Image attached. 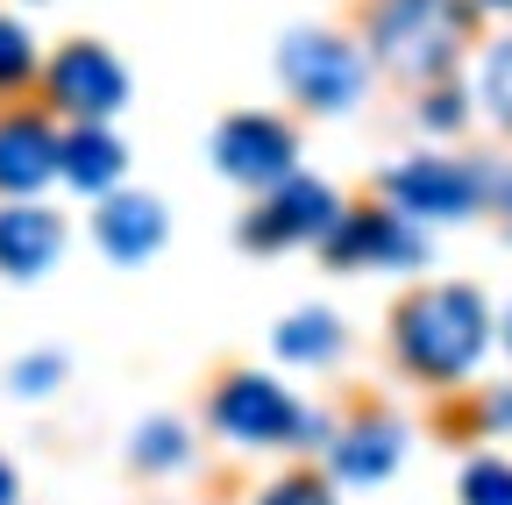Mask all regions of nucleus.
Wrapping results in <instances>:
<instances>
[{
    "mask_svg": "<svg viewBox=\"0 0 512 505\" xmlns=\"http://www.w3.org/2000/svg\"><path fill=\"white\" fill-rule=\"evenodd\" d=\"M491 342V313L470 285H427L399 306V356L434 377V385H448V377H463Z\"/></svg>",
    "mask_w": 512,
    "mask_h": 505,
    "instance_id": "1",
    "label": "nucleus"
},
{
    "mask_svg": "<svg viewBox=\"0 0 512 505\" xmlns=\"http://www.w3.org/2000/svg\"><path fill=\"white\" fill-rule=\"evenodd\" d=\"M470 8L463 0H377L370 8V50L399 79H434L463 57Z\"/></svg>",
    "mask_w": 512,
    "mask_h": 505,
    "instance_id": "2",
    "label": "nucleus"
},
{
    "mask_svg": "<svg viewBox=\"0 0 512 505\" xmlns=\"http://www.w3.org/2000/svg\"><path fill=\"white\" fill-rule=\"evenodd\" d=\"M278 72H285V86H292L306 107H328V114H342V107L363 93V65H356V50H349V43H335V36H313V29L285 36Z\"/></svg>",
    "mask_w": 512,
    "mask_h": 505,
    "instance_id": "3",
    "label": "nucleus"
},
{
    "mask_svg": "<svg viewBox=\"0 0 512 505\" xmlns=\"http://www.w3.org/2000/svg\"><path fill=\"white\" fill-rule=\"evenodd\" d=\"M384 200L399 214H420V221H463L484 200V171L448 164V157H413V164H399L384 178Z\"/></svg>",
    "mask_w": 512,
    "mask_h": 505,
    "instance_id": "4",
    "label": "nucleus"
},
{
    "mask_svg": "<svg viewBox=\"0 0 512 505\" xmlns=\"http://www.w3.org/2000/svg\"><path fill=\"white\" fill-rule=\"evenodd\" d=\"M292 157H299V143H292V129L278 114H228L214 129V164L235 185H285Z\"/></svg>",
    "mask_w": 512,
    "mask_h": 505,
    "instance_id": "5",
    "label": "nucleus"
},
{
    "mask_svg": "<svg viewBox=\"0 0 512 505\" xmlns=\"http://www.w3.org/2000/svg\"><path fill=\"white\" fill-rule=\"evenodd\" d=\"M342 221V200L328 193L320 178H285V185H271V200H264V214H256L249 228H242V242L249 249H285V242H328V228Z\"/></svg>",
    "mask_w": 512,
    "mask_h": 505,
    "instance_id": "6",
    "label": "nucleus"
},
{
    "mask_svg": "<svg viewBox=\"0 0 512 505\" xmlns=\"http://www.w3.org/2000/svg\"><path fill=\"white\" fill-rule=\"evenodd\" d=\"M214 427L228 441H249V449H271V441H285L299 427V406L285 399V385H271V377L256 370H235L228 385L214 392Z\"/></svg>",
    "mask_w": 512,
    "mask_h": 505,
    "instance_id": "7",
    "label": "nucleus"
},
{
    "mask_svg": "<svg viewBox=\"0 0 512 505\" xmlns=\"http://www.w3.org/2000/svg\"><path fill=\"white\" fill-rule=\"evenodd\" d=\"M50 100L72 107V114H86V121H100V114H114L128 100V72L114 65L100 43H64L50 57Z\"/></svg>",
    "mask_w": 512,
    "mask_h": 505,
    "instance_id": "8",
    "label": "nucleus"
},
{
    "mask_svg": "<svg viewBox=\"0 0 512 505\" xmlns=\"http://www.w3.org/2000/svg\"><path fill=\"white\" fill-rule=\"evenodd\" d=\"M328 257L335 264H363V257H377V264H420V235L406 228V214H342L335 228H328Z\"/></svg>",
    "mask_w": 512,
    "mask_h": 505,
    "instance_id": "9",
    "label": "nucleus"
},
{
    "mask_svg": "<svg viewBox=\"0 0 512 505\" xmlns=\"http://www.w3.org/2000/svg\"><path fill=\"white\" fill-rule=\"evenodd\" d=\"M50 171H64V143L36 114H8L0 121V193H36Z\"/></svg>",
    "mask_w": 512,
    "mask_h": 505,
    "instance_id": "10",
    "label": "nucleus"
},
{
    "mask_svg": "<svg viewBox=\"0 0 512 505\" xmlns=\"http://www.w3.org/2000/svg\"><path fill=\"white\" fill-rule=\"evenodd\" d=\"M93 235L114 264H143L150 249H164V207L150 193H114L100 214H93Z\"/></svg>",
    "mask_w": 512,
    "mask_h": 505,
    "instance_id": "11",
    "label": "nucleus"
},
{
    "mask_svg": "<svg viewBox=\"0 0 512 505\" xmlns=\"http://www.w3.org/2000/svg\"><path fill=\"white\" fill-rule=\"evenodd\" d=\"M57 249H64V221L50 207H0V271L8 278L50 271Z\"/></svg>",
    "mask_w": 512,
    "mask_h": 505,
    "instance_id": "12",
    "label": "nucleus"
},
{
    "mask_svg": "<svg viewBox=\"0 0 512 505\" xmlns=\"http://www.w3.org/2000/svg\"><path fill=\"white\" fill-rule=\"evenodd\" d=\"M121 164H128L121 143L107 129H93V121H86L79 136H64V178H72L79 193H107V185L121 178Z\"/></svg>",
    "mask_w": 512,
    "mask_h": 505,
    "instance_id": "13",
    "label": "nucleus"
},
{
    "mask_svg": "<svg viewBox=\"0 0 512 505\" xmlns=\"http://www.w3.org/2000/svg\"><path fill=\"white\" fill-rule=\"evenodd\" d=\"M335 470H342V477H356V484L392 477V470H399V434L384 427V420H370V427L342 434V441H335Z\"/></svg>",
    "mask_w": 512,
    "mask_h": 505,
    "instance_id": "14",
    "label": "nucleus"
},
{
    "mask_svg": "<svg viewBox=\"0 0 512 505\" xmlns=\"http://www.w3.org/2000/svg\"><path fill=\"white\" fill-rule=\"evenodd\" d=\"M278 349L292 363H328L342 349V328H335V313H292V321L278 328Z\"/></svg>",
    "mask_w": 512,
    "mask_h": 505,
    "instance_id": "15",
    "label": "nucleus"
},
{
    "mask_svg": "<svg viewBox=\"0 0 512 505\" xmlns=\"http://www.w3.org/2000/svg\"><path fill=\"white\" fill-rule=\"evenodd\" d=\"M477 100L491 107L498 129H512V36L484 50V65H477Z\"/></svg>",
    "mask_w": 512,
    "mask_h": 505,
    "instance_id": "16",
    "label": "nucleus"
},
{
    "mask_svg": "<svg viewBox=\"0 0 512 505\" xmlns=\"http://www.w3.org/2000/svg\"><path fill=\"white\" fill-rule=\"evenodd\" d=\"M463 505H512V463L477 456V463L463 470Z\"/></svg>",
    "mask_w": 512,
    "mask_h": 505,
    "instance_id": "17",
    "label": "nucleus"
},
{
    "mask_svg": "<svg viewBox=\"0 0 512 505\" xmlns=\"http://www.w3.org/2000/svg\"><path fill=\"white\" fill-rule=\"evenodd\" d=\"M29 65H36V50H29V36L0 15V86H22L29 79Z\"/></svg>",
    "mask_w": 512,
    "mask_h": 505,
    "instance_id": "18",
    "label": "nucleus"
},
{
    "mask_svg": "<svg viewBox=\"0 0 512 505\" xmlns=\"http://www.w3.org/2000/svg\"><path fill=\"white\" fill-rule=\"evenodd\" d=\"M136 456H143V463H185V434H178L171 420H157V427L136 434Z\"/></svg>",
    "mask_w": 512,
    "mask_h": 505,
    "instance_id": "19",
    "label": "nucleus"
},
{
    "mask_svg": "<svg viewBox=\"0 0 512 505\" xmlns=\"http://www.w3.org/2000/svg\"><path fill=\"white\" fill-rule=\"evenodd\" d=\"M256 505H335V498L320 491V477H285V484H271Z\"/></svg>",
    "mask_w": 512,
    "mask_h": 505,
    "instance_id": "20",
    "label": "nucleus"
},
{
    "mask_svg": "<svg viewBox=\"0 0 512 505\" xmlns=\"http://www.w3.org/2000/svg\"><path fill=\"white\" fill-rule=\"evenodd\" d=\"M15 385H22L29 399H36V392H50V385H57V356H36V363H22V370H15Z\"/></svg>",
    "mask_w": 512,
    "mask_h": 505,
    "instance_id": "21",
    "label": "nucleus"
},
{
    "mask_svg": "<svg viewBox=\"0 0 512 505\" xmlns=\"http://www.w3.org/2000/svg\"><path fill=\"white\" fill-rule=\"evenodd\" d=\"M420 121H427V129H456V121H463V107H456V93H427V107H420Z\"/></svg>",
    "mask_w": 512,
    "mask_h": 505,
    "instance_id": "22",
    "label": "nucleus"
},
{
    "mask_svg": "<svg viewBox=\"0 0 512 505\" xmlns=\"http://www.w3.org/2000/svg\"><path fill=\"white\" fill-rule=\"evenodd\" d=\"M0 505H15V470L0 463Z\"/></svg>",
    "mask_w": 512,
    "mask_h": 505,
    "instance_id": "23",
    "label": "nucleus"
},
{
    "mask_svg": "<svg viewBox=\"0 0 512 505\" xmlns=\"http://www.w3.org/2000/svg\"><path fill=\"white\" fill-rule=\"evenodd\" d=\"M484 8H498V15H512V0H484Z\"/></svg>",
    "mask_w": 512,
    "mask_h": 505,
    "instance_id": "24",
    "label": "nucleus"
},
{
    "mask_svg": "<svg viewBox=\"0 0 512 505\" xmlns=\"http://www.w3.org/2000/svg\"><path fill=\"white\" fill-rule=\"evenodd\" d=\"M505 342H512V313H505Z\"/></svg>",
    "mask_w": 512,
    "mask_h": 505,
    "instance_id": "25",
    "label": "nucleus"
}]
</instances>
